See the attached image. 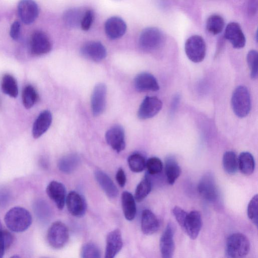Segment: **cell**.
Listing matches in <instances>:
<instances>
[{"mask_svg": "<svg viewBox=\"0 0 258 258\" xmlns=\"http://www.w3.org/2000/svg\"><path fill=\"white\" fill-rule=\"evenodd\" d=\"M4 219L7 227L15 232L25 231L30 227L32 221L29 212L20 207L10 209L6 214Z\"/></svg>", "mask_w": 258, "mask_h": 258, "instance_id": "6da1fadb", "label": "cell"}, {"mask_svg": "<svg viewBox=\"0 0 258 258\" xmlns=\"http://www.w3.org/2000/svg\"><path fill=\"white\" fill-rule=\"evenodd\" d=\"M250 250V243L243 234L235 233L229 235L226 243L227 256L232 258L242 257L246 256Z\"/></svg>", "mask_w": 258, "mask_h": 258, "instance_id": "7a4b0ae2", "label": "cell"}, {"mask_svg": "<svg viewBox=\"0 0 258 258\" xmlns=\"http://www.w3.org/2000/svg\"><path fill=\"white\" fill-rule=\"evenodd\" d=\"M231 105L234 113L239 117L247 116L251 108L249 91L244 86H239L234 90L231 97Z\"/></svg>", "mask_w": 258, "mask_h": 258, "instance_id": "3957f363", "label": "cell"}, {"mask_svg": "<svg viewBox=\"0 0 258 258\" xmlns=\"http://www.w3.org/2000/svg\"><path fill=\"white\" fill-rule=\"evenodd\" d=\"M69 239L67 226L60 221L53 223L47 233V240L49 245L54 249L62 248Z\"/></svg>", "mask_w": 258, "mask_h": 258, "instance_id": "277c9868", "label": "cell"}, {"mask_svg": "<svg viewBox=\"0 0 258 258\" xmlns=\"http://www.w3.org/2000/svg\"><path fill=\"white\" fill-rule=\"evenodd\" d=\"M164 41L162 32L156 28L149 27L143 30L139 38V45L146 51H152L159 48Z\"/></svg>", "mask_w": 258, "mask_h": 258, "instance_id": "5b68a950", "label": "cell"}, {"mask_svg": "<svg viewBox=\"0 0 258 258\" xmlns=\"http://www.w3.org/2000/svg\"><path fill=\"white\" fill-rule=\"evenodd\" d=\"M184 49L186 56L194 62H201L205 57L206 43L201 36L193 35L189 37L185 42Z\"/></svg>", "mask_w": 258, "mask_h": 258, "instance_id": "8992f818", "label": "cell"}, {"mask_svg": "<svg viewBox=\"0 0 258 258\" xmlns=\"http://www.w3.org/2000/svg\"><path fill=\"white\" fill-rule=\"evenodd\" d=\"M198 190L201 196L205 200L216 202L219 197V192L214 175L211 173L204 174L200 179Z\"/></svg>", "mask_w": 258, "mask_h": 258, "instance_id": "52a82bcc", "label": "cell"}, {"mask_svg": "<svg viewBox=\"0 0 258 258\" xmlns=\"http://www.w3.org/2000/svg\"><path fill=\"white\" fill-rule=\"evenodd\" d=\"M29 46L32 54L41 55L49 52L52 48L51 43L48 36L41 31L34 32L30 39Z\"/></svg>", "mask_w": 258, "mask_h": 258, "instance_id": "ba28073f", "label": "cell"}, {"mask_svg": "<svg viewBox=\"0 0 258 258\" xmlns=\"http://www.w3.org/2000/svg\"><path fill=\"white\" fill-rule=\"evenodd\" d=\"M18 13L21 21L29 25L38 17L39 7L34 0H20L18 5Z\"/></svg>", "mask_w": 258, "mask_h": 258, "instance_id": "9c48e42d", "label": "cell"}, {"mask_svg": "<svg viewBox=\"0 0 258 258\" xmlns=\"http://www.w3.org/2000/svg\"><path fill=\"white\" fill-rule=\"evenodd\" d=\"M162 107V101L155 96H147L143 100L138 111L141 119H146L155 116Z\"/></svg>", "mask_w": 258, "mask_h": 258, "instance_id": "30bf717a", "label": "cell"}, {"mask_svg": "<svg viewBox=\"0 0 258 258\" xmlns=\"http://www.w3.org/2000/svg\"><path fill=\"white\" fill-rule=\"evenodd\" d=\"M202 225L201 214L197 211L187 213L181 227L191 239H195L198 236Z\"/></svg>", "mask_w": 258, "mask_h": 258, "instance_id": "8fae6325", "label": "cell"}, {"mask_svg": "<svg viewBox=\"0 0 258 258\" xmlns=\"http://www.w3.org/2000/svg\"><path fill=\"white\" fill-rule=\"evenodd\" d=\"M174 233V227L172 223H169L160 240V250L163 258H171L173 255L175 249Z\"/></svg>", "mask_w": 258, "mask_h": 258, "instance_id": "7c38bea8", "label": "cell"}, {"mask_svg": "<svg viewBox=\"0 0 258 258\" xmlns=\"http://www.w3.org/2000/svg\"><path fill=\"white\" fill-rule=\"evenodd\" d=\"M66 204L69 213L75 217H82L86 212V201L82 195L76 191H72L68 194Z\"/></svg>", "mask_w": 258, "mask_h": 258, "instance_id": "4fadbf2b", "label": "cell"}, {"mask_svg": "<svg viewBox=\"0 0 258 258\" xmlns=\"http://www.w3.org/2000/svg\"><path fill=\"white\" fill-rule=\"evenodd\" d=\"M106 87L103 83L98 84L93 90L91 96L93 114L97 116L101 114L106 106Z\"/></svg>", "mask_w": 258, "mask_h": 258, "instance_id": "5bb4252c", "label": "cell"}, {"mask_svg": "<svg viewBox=\"0 0 258 258\" xmlns=\"http://www.w3.org/2000/svg\"><path fill=\"white\" fill-rule=\"evenodd\" d=\"M82 54L86 58L98 62L106 56L104 46L99 41H89L85 43L81 48Z\"/></svg>", "mask_w": 258, "mask_h": 258, "instance_id": "9a60e30c", "label": "cell"}, {"mask_svg": "<svg viewBox=\"0 0 258 258\" xmlns=\"http://www.w3.org/2000/svg\"><path fill=\"white\" fill-rule=\"evenodd\" d=\"M105 139L110 147L117 153L125 148L124 131L121 126L115 125L109 128L106 133Z\"/></svg>", "mask_w": 258, "mask_h": 258, "instance_id": "2e32d148", "label": "cell"}, {"mask_svg": "<svg viewBox=\"0 0 258 258\" xmlns=\"http://www.w3.org/2000/svg\"><path fill=\"white\" fill-rule=\"evenodd\" d=\"M224 37L235 48H241L245 44V36L240 25L236 22H231L227 25Z\"/></svg>", "mask_w": 258, "mask_h": 258, "instance_id": "e0dca14e", "label": "cell"}, {"mask_svg": "<svg viewBox=\"0 0 258 258\" xmlns=\"http://www.w3.org/2000/svg\"><path fill=\"white\" fill-rule=\"evenodd\" d=\"M46 193L57 208L62 210L66 203V190L64 185L57 181H51L47 186Z\"/></svg>", "mask_w": 258, "mask_h": 258, "instance_id": "ac0fdd59", "label": "cell"}, {"mask_svg": "<svg viewBox=\"0 0 258 258\" xmlns=\"http://www.w3.org/2000/svg\"><path fill=\"white\" fill-rule=\"evenodd\" d=\"M122 245V236L119 229H114L110 232L106 237L105 257H114L121 249Z\"/></svg>", "mask_w": 258, "mask_h": 258, "instance_id": "d6986e66", "label": "cell"}, {"mask_svg": "<svg viewBox=\"0 0 258 258\" xmlns=\"http://www.w3.org/2000/svg\"><path fill=\"white\" fill-rule=\"evenodd\" d=\"M126 25L124 21L118 17H112L105 23V31L107 36L114 40L120 38L125 33Z\"/></svg>", "mask_w": 258, "mask_h": 258, "instance_id": "ffe728a7", "label": "cell"}, {"mask_svg": "<svg viewBox=\"0 0 258 258\" xmlns=\"http://www.w3.org/2000/svg\"><path fill=\"white\" fill-rule=\"evenodd\" d=\"M135 87L139 92L156 91L159 85L153 75L148 73L138 74L134 80Z\"/></svg>", "mask_w": 258, "mask_h": 258, "instance_id": "44dd1931", "label": "cell"}, {"mask_svg": "<svg viewBox=\"0 0 258 258\" xmlns=\"http://www.w3.org/2000/svg\"><path fill=\"white\" fill-rule=\"evenodd\" d=\"M95 178L105 194L110 198H116L118 190L112 179L104 172L97 170L94 172Z\"/></svg>", "mask_w": 258, "mask_h": 258, "instance_id": "7402d4cb", "label": "cell"}, {"mask_svg": "<svg viewBox=\"0 0 258 258\" xmlns=\"http://www.w3.org/2000/svg\"><path fill=\"white\" fill-rule=\"evenodd\" d=\"M52 122V115L48 110L41 112L35 120L32 128V136L37 139L49 128Z\"/></svg>", "mask_w": 258, "mask_h": 258, "instance_id": "603a6c76", "label": "cell"}, {"mask_svg": "<svg viewBox=\"0 0 258 258\" xmlns=\"http://www.w3.org/2000/svg\"><path fill=\"white\" fill-rule=\"evenodd\" d=\"M160 227L159 221L156 215L148 209L144 210L141 216V230L145 235H152L156 232Z\"/></svg>", "mask_w": 258, "mask_h": 258, "instance_id": "cb8c5ba5", "label": "cell"}, {"mask_svg": "<svg viewBox=\"0 0 258 258\" xmlns=\"http://www.w3.org/2000/svg\"><path fill=\"white\" fill-rule=\"evenodd\" d=\"M121 201L124 217L128 221L133 220L137 211L134 197L128 191H123L121 194Z\"/></svg>", "mask_w": 258, "mask_h": 258, "instance_id": "d4e9b609", "label": "cell"}, {"mask_svg": "<svg viewBox=\"0 0 258 258\" xmlns=\"http://www.w3.org/2000/svg\"><path fill=\"white\" fill-rule=\"evenodd\" d=\"M165 173L167 182L171 185L174 183L181 173V169L174 158L169 156L166 159Z\"/></svg>", "mask_w": 258, "mask_h": 258, "instance_id": "484cf974", "label": "cell"}, {"mask_svg": "<svg viewBox=\"0 0 258 258\" xmlns=\"http://www.w3.org/2000/svg\"><path fill=\"white\" fill-rule=\"evenodd\" d=\"M80 158L76 154H70L64 156L58 162V168L65 173L73 172L79 166Z\"/></svg>", "mask_w": 258, "mask_h": 258, "instance_id": "4316f807", "label": "cell"}, {"mask_svg": "<svg viewBox=\"0 0 258 258\" xmlns=\"http://www.w3.org/2000/svg\"><path fill=\"white\" fill-rule=\"evenodd\" d=\"M238 168L245 175L251 174L255 168V161L252 154L248 152L241 153L238 158Z\"/></svg>", "mask_w": 258, "mask_h": 258, "instance_id": "83f0119b", "label": "cell"}, {"mask_svg": "<svg viewBox=\"0 0 258 258\" xmlns=\"http://www.w3.org/2000/svg\"><path fill=\"white\" fill-rule=\"evenodd\" d=\"M32 207L35 215L40 222L45 223L49 220L51 209L45 201L37 200L34 202Z\"/></svg>", "mask_w": 258, "mask_h": 258, "instance_id": "f1b7e54d", "label": "cell"}, {"mask_svg": "<svg viewBox=\"0 0 258 258\" xmlns=\"http://www.w3.org/2000/svg\"><path fill=\"white\" fill-rule=\"evenodd\" d=\"M84 13L78 8L68 10L64 12L63 16V20L65 25L70 28L78 27L81 24Z\"/></svg>", "mask_w": 258, "mask_h": 258, "instance_id": "f546056e", "label": "cell"}, {"mask_svg": "<svg viewBox=\"0 0 258 258\" xmlns=\"http://www.w3.org/2000/svg\"><path fill=\"white\" fill-rule=\"evenodd\" d=\"M1 88L2 91L11 97L16 98L18 95V87L17 81L15 78L10 75L5 74L3 76Z\"/></svg>", "mask_w": 258, "mask_h": 258, "instance_id": "4dcf8cb0", "label": "cell"}, {"mask_svg": "<svg viewBox=\"0 0 258 258\" xmlns=\"http://www.w3.org/2000/svg\"><path fill=\"white\" fill-rule=\"evenodd\" d=\"M222 164L225 171L229 174H234L238 170V158L233 151L225 152L223 156Z\"/></svg>", "mask_w": 258, "mask_h": 258, "instance_id": "1f68e13d", "label": "cell"}, {"mask_svg": "<svg viewBox=\"0 0 258 258\" xmlns=\"http://www.w3.org/2000/svg\"><path fill=\"white\" fill-rule=\"evenodd\" d=\"M152 189V182L148 175H146L137 185L135 194L136 201H142L150 192Z\"/></svg>", "mask_w": 258, "mask_h": 258, "instance_id": "d6a6232c", "label": "cell"}, {"mask_svg": "<svg viewBox=\"0 0 258 258\" xmlns=\"http://www.w3.org/2000/svg\"><path fill=\"white\" fill-rule=\"evenodd\" d=\"M22 98L24 106L26 109H30L37 102L38 95L32 85H28L23 90Z\"/></svg>", "mask_w": 258, "mask_h": 258, "instance_id": "836d02e7", "label": "cell"}, {"mask_svg": "<svg viewBox=\"0 0 258 258\" xmlns=\"http://www.w3.org/2000/svg\"><path fill=\"white\" fill-rule=\"evenodd\" d=\"M224 26L223 18L220 15L214 14L210 16L206 22V28L208 31L213 34L220 33Z\"/></svg>", "mask_w": 258, "mask_h": 258, "instance_id": "e575fe53", "label": "cell"}, {"mask_svg": "<svg viewBox=\"0 0 258 258\" xmlns=\"http://www.w3.org/2000/svg\"><path fill=\"white\" fill-rule=\"evenodd\" d=\"M127 163L130 169L134 172H142L146 167L145 158L139 153L131 155L127 159Z\"/></svg>", "mask_w": 258, "mask_h": 258, "instance_id": "d590c367", "label": "cell"}, {"mask_svg": "<svg viewBox=\"0 0 258 258\" xmlns=\"http://www.w3.org/2000/svg\"><path fill=\"white\" fill-rule=\"evenodd\" d=\"M13 237L9 231L3 230L0 220V258L3 257L5 251L12 245Z\"/></svg>", "mask_w": 258, "mask_h": 258, "instance_id": "8d00e7d4", "label": "cell"}, {"mask_svg": "<svg viewBox=\"0 0 258 258\" xmlns=\"http://www.w3.org/2000/svg\"><path fill=\"white\" fill-rule=\"evenodd\" d=\"M81 257L83 258H100V250L95 244L92 242L85 243L80 251Z\"/></svg>", "mask_w": 258, "mask_h": 258, "instance_id": "74e56055", "label": "cell"}, {"mask_svg": "<svg viewBox=\"0 0 258 258\" xmlns=\"http://www.w3.org/2000/svg\"><path fill=\"white\" fill-rule=\"evenodd\" d=\"M258 196H254L249 201L247 206V216L249 220L256 227L258 224Z\"/></svg>", "mask_w": 258, "mask_h": 258, "instance_id": "f35d334b", "label": "cell"}, {"mask_svg": "<svg viewBox=\"0 0 258 258\" xmlns=\"http://www.w3.org/2000/svg\"><path fill=\"white\" fill-rule=\"evenodd\" d=\"M146 167L150 175H154L160 173L163 169L161 160L156 157L149 158L146 163Z\"/></svg>", "mask_w": 258, "mask_h": 258, "instance_id": "ab89813d", "label": "cell"}, {"mask_svg": "<svg viewBox=\"0 0 258 258\" xmlns=\"http://www.w3.org/2000/svg\"><path fill=\"white\" fill-rule=\"evenodd\" d=\"M247 62L252 79L257 77V52L254 50H250L247 55Z\"/></svg>", "mask_w": 258, "mask_h": 258, "instance_id": "60d3db41", "label": "cell"}, {"mask_svg": "<svg viewBox=\"0 0 258 258\" xmlns=\"http://www.w3.org/2000/svg\"><path fill=\"white\" fill-rule=\"evenodd\" d=\"M94 18V14L92 10L85 11L80 24L82 29L84 31L88 30L92 25Z\"/></svg>", "mask_w": 258, "mask_h": 258, "instance_id": "b9f144b4", "label": "cell"}, {"mask_svg": "<svg viewBox=\"0 0 258 258\" xmlns=\"http://www.w3.org/2000/svg\"><path fill=\"white\" fill-rule=\"evenodd\" d=\"M11 199L10 191L5 187H0V208H3L9 204Z\"/></svg>", "mask_w": 258, "mask_h": 258, "instance_id": "7bdbcfd3", "label": "cell"}, {"mask_svg": "<svg viewBox=\"0 0 258 258\" xmlns=\"http://www.w3.org/2000/svg\"><path fill=\"white\" fill-rule=\"evenodd\" d=\"M172 213L176 220L181 227L187 214V212L181 208L175 206L172 210Z\"/></svg>", "mask_w": 258, "mask_h": 258, "instance_id": "ee69618b", "label": "cell"}, {"mask_svg": "<svg viewBox=\"0 0 258 258\" xmlns=\"http://www.w3.org/2000/svg\"><path fill=\"white\" fill-rule=\"evenodd\" d=\"M21 25L19 21H15L11 25L10 34L11 38L17 40L19 39L21 35Z\"/></svg>", "mask_w": 258, "mask_h": 258, "instance_id": "f6af8a7d", "label": "cell"}, {"mask_svg": "<svg viewBox=\"0 0 258 258\" xmlns=\"http://www.w3.org/2000/svg\"><path fill=\"white\" fill-rule=\"evenodd\" d=\"M116 180L120 187H123L126 183V176L123 169L119 168L116 173Z\"/></svg>", "mask_w": 258, "mask_h": 258, "instance_id": "bcb514c9", "label": "cell"}, {"mask_svg": "<svg viewBox=\"0 0 258 258\" xmlns=\"http://www.w3.org/2000/svg\"><path fill=\"white\" fill-rule=\"evenodd\" d=\"M257 0H249L248 5V13L250 15H254L257 12Z\"/></svg>", "mask_w": 258, "mask_h": 258, "instance_id": "7dc6e473", "label": "cell"}, {"mask_svg": "<svg viewBox=\"0 0 258 258\" xmlns=\"http://www.w3.org/2000/svg\"><path fill=\"white\" fill-rule=\"evenodd\" d=\"M0 104H1V101H0Z\"/></svg>", "mask_w": 258, "mask_h": 258, "instance_id": "c3c4849f", "label": "cell"}]
</instances>
